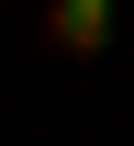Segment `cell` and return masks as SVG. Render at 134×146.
Masks as SVG:
<instances>
[{
    "label": "cell",
    "instance_id": "1",
    "mask_svg": "<svg viewBox=\"0 0 134 146\" xmlns=\"http://www.w3.org/2000/svg\"><path fill=\"white\" fill-rule=\"evenodd\" d=\"M34 34H45V56H101L112 45V0H45Z\"/></svg>",
    "mask_w": 134,
    "mask_h": 146
}]
</instances>
